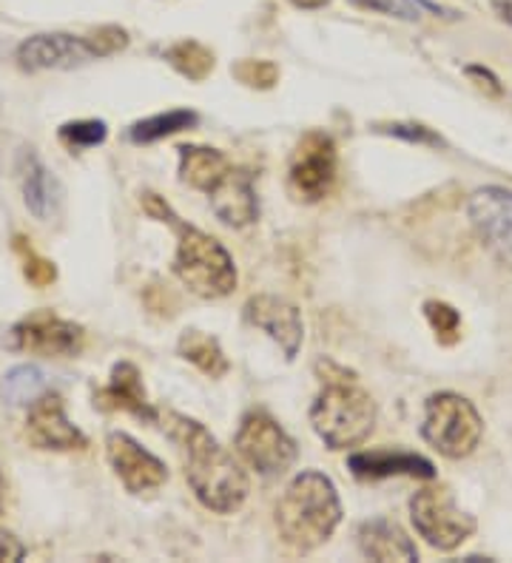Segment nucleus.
I'll return each mask as SVG.
<instances>
[{"mask_svg": "<svg viewBox=\"0 0 512 563\" xmlns=\"http://www.w3.org/2000/svg\"><path fill=\"white\" fill-rule=\"evenodd\" d=\"M468 217L478 240L501 259L512 265V191L507 188H478L468 203Z\"/></svg>", "mask_w": 512, "mask_h": 563, "instance_id": "obj_10", "label": "nucleus"}, {"mask_svg": "<svg viewBox=\"0 0 512 563\" xmlns=\"http://www.w3.org/2000/svg\"><path fill=\"white\" fill-rule=\"evenodd\" d=\"M359 549L370 561H419V549L396 521L373 519L359 526Z\"/></svg>", "mask_w": 512, "mask_h": 563, "instance_id": "obj_18", "label": "nucleus"}, {"mask_svg": "<svg viewBox=\"0 0 512 563\" xmlns=\"http://www.w3.org/2000/svg\"><path fill=\"white\" fill-rule=\"evenodd\" d=\"M382 135L399 137L405 143H419V145H445V140L427 126H419V123H391V126H379Z\"/></svg>", "mask_w": 512, "mask_h": 563, "instance_id": "obj_31", "label": "nucleus"}, {"mask_svg": "<svg viewBox=\"0 0 512 563\" xmlns=\"http://www.w3.org/2000/svg\"><path fill=\"white\" fill-rule=\"evenodd\" d=\"M354 7L370 9V12H382V15L401 17V21H419L424 12H433V15L452 17V12L430 3V0H350Z\"/></svg>", "mask_w": 512, "mask_h": 563, "instance_id": "obj_25", "label": "nucleus"}, {"mask_svg": "<svg viewBox=\"0 0 512 563\" xmlns=\"http://www.w3.org/2000/svg\"><path fill=\"white\" fill-rule=\"evenodd\" d=\"M108 128L103 120H75L61 126V140L72 149H94L106 140Z\"/></svg>", "mask_w": 512, "mask_h": 563, "instance_id": "obj_27", "label": "nucleus"}, {"mask_svg": "<svg viewBox=\"0 0 512 563\" xmlns=\"http://www.w3.org/2000/svg\"><path fill=\"white\" fill-rule=\"evenodd\" d=\"M245 319H248L254 328L265 331L268 336L282 347L287 361H294L299 354L302 338H305V328H302L299 310L291 305V302L279 299V296H251L248 305H245Z\"/></svg>", "mask_w": 512, "mask_h": 563, "instance_id": "obj_13", "label": "nucleus"}, {"mask_svg": "<svg viewBox=\"0 0 512 563\" xmlns=\"http://www.w3.org/2000/svg\"><path fill=\"white\" fill-rule=\"evenodd\" d=\"M143 208L151 217L171 222L180 233L177 242V256H174V273L191 293L203 299H222L236 287V268L234 259L222 248V242L208 236L205 231L194 226H182L180 217H174L166 200L157 194L143 196Z\"/></svg>", "mask_w": 512, "mask_h": 563, "instance_id": "obj_2", "label": "nucleus"}, {"mask_svg": "<svg viewBox=\"0 0 512 563\" xmlns=\"http://www.w3.org/2000/svg\"><path fill=\"white\" fill-rule=\"evenodd\" d=\"M347 466L356 478H393V475H410V478H436V466L424 456L405 450H370L356 452L347 459Z\"/></svg>", "mask_w": 512, "mask_h": 563, "instance_id": "obj_16", "label": "nucleus"}, {"mask_svg": "<svg viewBox=\"0 0 512 563\" xmlns=\"http://www.w3.org/2000/svg\"><path fill=\"white\" fill-rule=\"evenodd\" d=\"M177 350H180V356L185 361H191V364H196V368L203 370V373H208L212 379H219V375L228 373V359L226 354H222V347H219V342L214 336H208V333L203 331H185L180 336V345H177Z\"/></svg>", "mask_w": 512, "mask_h": 563, "instance_id": "obj_21", "label": "nucleus"}, {"mask_svg": "<svg viewBox=\"0 0 512 563\" xmlns=\"http://www.w3.org/2000/svg\"><path fill=\"white\" fill-rule=\"evenodd\" d=\"M342 521V503L328 475L305 470L287 484L277 507L279 535L299 552H310L333 535Z\"/></svg>", "mask_w": 512, "mask_h": 563, "instance_id": "obj_4", "label": "nucleus"}, {"mask_svg": "<svg viewBox=\"0 0 512 563\" xmlns=\"http://www.w3.org/2000/svg\"><path fill=\"white\" fill-rule=\"evenodd\" d=\"M196 120H200V117H196L194 112H189V108H174V112L166 114H154L149 120H140L128 128V140L137 145L157 143V140H166V137L177 135V131L194 128Z\"/></svg>", "mask_w": 512, "mask_h": 563, "instance_id": "obj_22", "label": "nucleus"}, {"mask_svg": "<svg viewBox=\"0 0 512 563\" xmlns=\"http://www.w3.org/2000/svg\"><path fill=\"white\" fill-rule=\"evenodd\" d=\"M322 393L310 407V424L331 450H347L362 444L376 424V405L370 393L356 384L354 373L336 368L333 361H319Z\"/></svg>", "mask_w": 512, "mask_h": 563, "instance_id": "obj_3", "label": "nucleus"}, {"mask_svg": "<svg viewBox=\"0 0 512 563\" xmlns=\"http://www.w3.org/2000/svg\"><path fill=\"white\" fill-rule=\"evenodd\" d=\"M468 75H470V77H478V80H482V86H487V89H490L492 94H501V84H498V77L492 75L490 68L470 66V68H468Z\"/></svg>", "mask_w": 512, "mask_h": 563, "instance_id": "obj_33", "label": "nucleus"}, {"mask_svg": "<svg viewBox=\"0 0 512 563\" xmlns=\"http://www.w3.org/2000/svg\"><path fill=\"white\" fill-rule=\"evenodd\" d=\"M336 182V145L322 131H310L299 140L291 157V188L305 203H319Z\"/></svg>", "mask_w": 512, "mask_h": 563, "instance_id": "obj_9", "label": "nucleus"}, {"mask_svg": "<svg viewBox=\"0 0 512 563\" xmlns=\"http://www.w3.org/2000/svg\"><path fill=\"white\" fill-rule=\"evenodd\" d=\"M49 391V382H46V373L35 364H21V368L9 370L7 379H3V401L12 407H26L35 405L43 393Z\"/></svg>", "mask_w": 512, "mask_h": 563, "instance_id": "obj_23", "label": "nucleus"}, {"mask_svg": "<svg viewBox=\"0 0 512 563\" xmlns=\"http://www.w3.org/2000/svg\"><path fill=\"white\" fill-rule=\"evenodd\" d=\"M26 436L38 450H84L89 444L84 433L63 413V398L49 391L35 405H29Z\"/></svg>", "mask_w": 512, "mask_h": 563, "instance_id": "obj_12", "label": "nucleus"}, {"mask_svg": "<svg viewBox=\"0 0 512 563\" xmlns=\"http://www.w3.org/2000/svg\"><path fill=\"white\" fill-rule=\"evenodd\" d=\"M180 151V180L189 182L196 191H212L219 182V177L231 168L226 154L217 149H205V145H182Z\"/></svg>", "mask_w": 512, "mask_h": 563, "instance_id": "obj_20", "label": "nucleus"}, {"mask_svg": "<svg viewBox=\"0 0 512 563\" xmlns=\"http://www.w3.org/2000/svg\"><path fill=\"white\" fill-rule=\"evenodd\" d=\"M291 3L299 9H322V7H328L331 0H291Z\"/></svg>", "mask_w": 512, "mask_h": 563, "instance_id": "obj_35", "label": "nucleus"}, {"mask_svg": "<svg viewBox=\"0 0 512 563\" xmlns=\"http://www.w3.org/2000/svg\"><path fill=\"white\" fill-rule=\"evenodd\" d=\"M410 519L415 533L433 549L452 552L475 533V519L459 510V503L447 487H430L410 498Z\"/></svg>", "mask_w": 512, "mask_h": 563, "instance_id": "obj_6", "label": "nucleus"}, {"mask_svg": "<svg viewBox=\"0 0 512 563\" xmlns=\"http://www.w3.org/2000/svg\"><path fill=\"white\" fill-rule=\"evenodd\" d=\"M236 450L259 475L277 478L296 461V444L271 415L248 413L236 433Z\"/></svg>", "mask_w": 512, "mask_h": 563, "instance_id": "obj_7", "label": "nucleus"}, {"mask_svg": "<svg viewBox=\"0 0 512 563\" xmlns=\"http://www.w3.org/2000/svg\"><path fill=\"white\" fill-rule=\"evenodd\" d=\"M234 77L251 89H271L279 80V68L271 61H242L234 66Z\"/></svg>", "mask_w": 512, "mask_h": 563, "instance_id": "obj_29", "label": "nucleus"}, {"mask_svg": "<svg viewBox=\"0 0 512 563\" xmlns=\"http://www.w3.org/2000/svg\"><path fill=\"white\" fill-rule=\"evenodd\" d=\"M23 555H26V549H23V543L17 541L15 535L0 529V561H21Z\"/></svg>", "mask_w": 512, "mask_h": 563, "instance_id": "obj_32", "label": "nucleus"}, {"mask_svg": "<svg viewBox=\"0 0 512 563\" xmlns=\"http://www.w3.org/2000/svg\"><path fill=\"white\" fill-rule=\"evenodd\" d=\"M166 61L189 80H205L214 72V54L196 40H180L166 49Z\"/></svg>", "mask_w": 512, "mask_h": 563, "instance_id": "obj_24", "label": "nucleus"}, {"mask_svg": "<svg viewBox=\"0 0 512 563\" xmlns=\"http://www.w3.org/2000/svg\"><path fill=\"white\" fill-rule=\"evenodd\" d=\"M106 456L117 478L123 481V487L135 496L151 492L168 481L166 464L154 452L145 450L143 444H137L128 433H108Z\"/></svg>", "mask_w": 512, "mask_h": 563, "instance_id": "obj_11", "label": "nucleus"}, {"mask_svg": "<svg viewBox=\"0 0 512 563\" xmlns=\"http://www.w3.org/2000/svg\"><path fill=\"white\" fill-rule=\"evenodd\" d=\"M208 200H212L214 214L231 228L251 226L256 219V214H259L251 174H245L242 168H228V171L219 177L217 185L208 191Z\"/></svg>", "mask_w": 512, "mask_h": 563, "instance_id": "obj_15", "label": "nucleus"}, {"mask_svg": "<svg viewBox=\"0 0 512 563\" xmlns=\"http://www.w3.org/2000/svg\"><path fill=\"white\" fill-rule=\"evenodd\" d=\"M86 333L80 324L54 316L52 310H35L12 328V347L21 354L68 359L84 350Z\"/></svg>", "mask_w": 512, "mask_h": 563, "instance_id": "obj_8", "label": "nucleus"}, {"mask_svg": "<svg viewBox=\"0 0 512 563\" xmlns=\"http://www.w3.org/2000/svg\"><path fill=\"white\" fill-rule=\"evenodd\" d=\"M15 242H17V245H15L17 254L23 256V273H26V279H29L31 285H35V287L52 285L54 279H57L54 265L49 263V259H43V256L31 248V245H26V240H23V236H17Z\"/></svg>", "mask_w": 512, "mask_h": 563, "instance_id": "obj_28", "label": "nucleus"}, {"mask_svg": "<svg viewBox=\"0 0 512 563\" xmlns=\"http://www.w3.org/2000/svg\"><path fill=\"white\" fill-rule=\"evenodd\" d=\"M0 498H3V481H0Z\"/></svg>", "mask_w": 512, "mask_h": 563, "instance_id": "obj_36", "label": "nucleus"}, {"mask_svg": "<svg viewBox=\"0 0 512 563\" xmlns=\"http://www.w3.org/2000/svg\"><path fill=\"white\" fill-rule=\"evenodd\" d=\"M424 316H427L430 328L436 331L438 342H445V345H452V342L459 338L461 316H459V310L450 308L447 302H436V299L424 302Z\"/></svg>", "mask_w": 512, "mask_h": 563, "instance_id": "obj_26", "label": "nucleus"}, {"mask_svg": "<svg viewBox=\"0 0 512 563\" xmlns=\"http://www.w3.org/2000/svg\"><path fill=\"white\" fill-rule=\"evenodd\" d=\"M23 200L40 222L52 217L54 205L61 200V185L35 154H26L23 159Z\"/></svg>", "mask_w": 512, "mask_h": 563, "instance_id": "obj_19", "label": "nucleus"}, {"mask_svg": "<svg viewBox=\"0 0 512 563\" xmlns=\"http://www.w3.org/2000/svg\"><path fill=\"white\" fill-rule=\"evenodd\" d=\"M168 438L182 452L185 478L203 507L214 512H236L248 498V478L236 464L234 456L200 424L180 413H166L163 421Z\"/></svg>", "mask_w": 512, "mask_h": 563, "instance_id": "obj_1", "label": "nucleus"}, {"mask_svg": "<svg viewBox=\"0 0 512 563\" xmlns=\"http://www.w3.org/2000/svg\"><path fill=\"white\" fill-rule=\"evenodd\" d=\"M94 61V52L86 38L72 35H35L17 46V63L26 72L46 68H77Z\"/></svg>", "mask_w": 512, "mask_h": 563, "instance_id": "obj_14", "label": "nucleus"}, {"mask_svg": "<svg viewBox=\"0 0 512 563\" xmlns=\"http://www.w3.org/2000/svg\"><path fill=\"white\" fill-rule=\"evenodd\" d=\"M422 436L445 459H468L482 444L484 421L473 401L459 393H436L424 405Z\"/></svg>", "mask_w": 512, "mask_h": 563, "instance_id": "obj_5", "label": "nucleus"}, {"mask_svg": "<svg viewBox=\"0 0 512 563\" xmlns=\"http://www.w3.org/2000/svg\"><path fill=\"white\" fill-rule=\"evenodd\" d=\"M86 40H89L94 57H108V54L123 52L128 46V35L120 26H100V29L91 31Z\"/></svg>", "mask_w": 512, "mask_h": 563, "instance_id": "obj_30", "label": "nucleus"}, {"mask_svg": "<svg viewBox=\"0 0 512 563\" xmlns=\"http://www.w3.org/2000/svg\"><path fill=\"white\" fill-rule=\"evenodd\" d=\"M492 9H496L501 21L512 26V0H492Z\"/></svg>", "mask_w": 512, "mask_h": 563, "instance_id": "obj_34", "label": "nucleus"}, {"mask_svg": "<svg viewBox=\"0 0 512 563\" xmlns=\"http://www.w3.org/2000/svg\"><path fill=\"white\" fill-rule=\"evenodd\" d=\"M94 405H98L100 410H126V413L145 421L157 419L154 407L149 405V396H145L140 370H137L131 361L114 364L112 382H108L103 391L94 393Z\"/></svg>", "mask_w": 512, "mask_h": 563, "instance_id": "obj_17", "label": "nucleus"}]
</instances>
